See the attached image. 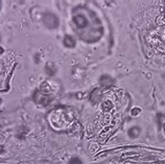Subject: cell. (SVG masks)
<instances>
[{
	"label": "cell",
	"instance_id": "obj_3",
	"mask_svg": "<svg viewBox=\"0 0 165 164\" xmlns=\"http://www.w3.org/2000/svg\"><path fill=\"white\" fill-rule=\"evenodd\" d=\"M100 84H101L102 86H111V85L114 84V80H113L111 76L104 75L100 78Z\"/></svg>",
	"mask_w": 165,
	"mask_h": 164
},
{
	"label": "cell",
	"instance_id": "obj_2",
	"mask_svg": "<svg viewBox=\"0 0 165 164\" xmlns=\"http://www.w3.org/2000/svg\"><path fill=\"white\" fill-rule=\"evenodd\" d=\"M73 22L79 28H85L88 25V21H87L86 17L82 15H77L73 18Z\"/></svg>",
	"mask_w": 165,
	"mask_h": 164
},
{
	"label": "cell",
	"instance_id": "obj_6",
	"mask_svg": "<svg viewBox=\"0 0 165 164\" xmlns=\"http://www.w3.org/2000/svg\"><path fill=\"white\" fill-rule=\"evenodd\" d=\"M69 164H82V162L81 161V159L79 158H72L70 160V162H69Z\"/></svg>",
	"mask_w": 165,
	"mask_h": 164
},
{
	"label": "cell",
	"instance_id": "obj_4",
	"mask_svg": "<svg viewBox=\"0 0 165 164\" xmlns=\"http://www.w3.org/2000/svg\"><path fill=\"white\" fill-rule=\"evenodd\" d=\"M64 44H65L66 47H69V48H71V47H74L75 41H74V39L71 37V36L67 35V36H65V38H64Z\"/></svg>",
	"mask_w": 165,
	"mask_h": 164
},
{
	"label": "cell",
	"instance_id": "obj_5",
	"mask_svg": "<svg viewBox=\"0 0 165 164\" xmlns=\"http://www.w3.org/2000/svg\"><path fill=\"white\" fill-rule=\"evenodd\" d=\"M140 129L138 127H134V128H131L130 130H129V136L132 137V138H136V137H138L140 135Z\"/></svg>",
	"mask_w": 165,
	"mask_h": 164
},
{
	"label": "cell",
	"instance_id": "obj_1",
	"mask_svg": "<svg viewBox=\"0 0 165 164\" xmlns=\"http://www.w3.org/2000/svg\"><path fill=\"white\" fill-rule=\"evenodd\" d=\"M43 21H44V23H45V25L47 26V27L51 28V30L57 28L58 25H59V19H58V17L53 14H50V13L45 15Z\"/></svg>",
	"mask_w": 165,
	"mask_h": 164
},
{
	"label": "cell",
	"instance_id": "obj_8",
	"mask_svg": "<svg viewBox=\"0 0 165 164\" xmlns=\"http://www.w3.org/2000/svg\"><path fill=\"white\" fill-rule=\"evenodd\" d=\"M0 102H1V99H0Z\"/></svg>",
	"mask_w": 165,
	"mask_h": 164
},
{
	"label": "cell",
	"instance_id": "obj_7",
	"mask_svg": "<svg viewBox=\"0 0 165 164\" xmlns=\"http://www.w3.org/2000/svg\"><path fill=\"white\" fill-rule=\"evenodd\" d=\"M2 52H3V48H2V47H0V55H1Z\"/></svg>",
	"mask_w": 165,
	"mask_h": 164
}]
</instances>
